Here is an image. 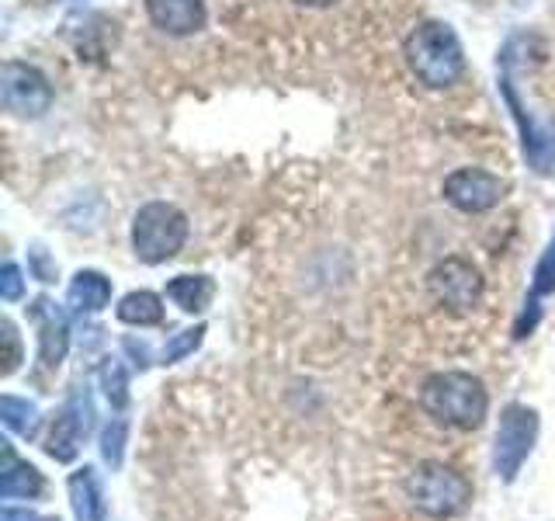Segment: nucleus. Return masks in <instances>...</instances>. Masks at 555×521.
Returning a JSON list of instances; mask_svg holds the SVG:
<instances>
[{
  "mask_svg": "<svg viewBox=\"0 0 555 521\" xmlns=\"http://www.w3.org/2000/svg\"><path fill=\"white\" fill-rule=\"evenodd\" d=\"M421 407L427 417H434L444 428L476 431L486 421L490 410V396H486L482 382L468 372H438L424 382Z\"/></svg>",
  "mask_w": 555,
  "mask_h": 521,
  "instance_id": "f257e3e1",
  "label": "nucleus"
},
{
  "mask_svg": "<svg viewBox=\"0 0 555 521\" xmlns=\"http://www.w3.org/2000/svg\"><path fill=\"white\" fill-rule=\"evenodd\" d=\"M406 63L416 80L434 87V91L459 84V77L465 74L462 42L444 22H424L413 28V35L406 39Z\"/></svg>",
  "mask_w": 555,
  "mask_h": 521,
  "instance_id": "f03ea898",
  "label": "nucleus"
},
{
  "mask_svg": "<svg viewBox=\"0 0 555 521\" xmlns=\"http://www.w3.org/2000/svg\"><path fill=\"white\" fill-rule=\"evenodd\" d=\"M413 508H421L430 518H455L473 504V483H468L459 469L427 462L416 466L403 483Z\"/></svg>",
  "mask_w": 555,
  "mask_h": 521,
  "instance_id": "7ed1b4c3",
  "label": "nucleus"
},
{
  "mask_svg": "<svg viewBox=\"0 0 555 521\" xmlns=\"http://www.w3.org/2000/svg\"><path fill=\"white\" fill-rule=\"evenodd\" d=\"M188 216L170 202H146L132 219V247L146 265H164L184 247Z\"/></svg>",
  "mask_w": 555,
  "mask_h": 521,
  "instance_id": "20e7f679",
  "label": "nucleus"
},
{
  "mask_svg": "<svg viewBox=\"0 0 555 521\" xmlns=\"http://www.w3.org/2000/svg\"><path fill=\"white\" fill-rule=\"evenodd\" d=\"M534 442H538V414L525 404H511L500 414V428L493 439V469L503 483L517 480Z\"/></svg>",
  "mask_w": 555,
  "mask_h": 521,
  "instance_id": "39448f33",
  "label": "nucleus"
},
{
  "mask_svg": "<svg viewBox=\"0 0 555 521\" xmlns=\"http://www.w3.org/2000/svg\"><path fill=\"white\" fill-rule=\"evenodd\" d=\"M427 289L434 303L451 313H468L482 300V275L465 257H444L438 268L427 275Z\"/></svg>",
  "mask_w": 555,
  "mask_h": 521,
  "instance_id": "423d86ee",
  "label": "nucleus"
},
{
  "mask_svg": "<svg viewBox=\"0 0 555 521\" xmlns=\"http://www.w3.org/2000/svg\"><path fill=\"white\" fill-rule=\"evenodd\" d=\"M0 104H4L11 115L39 118L52 104V87L35 66L11 60L0 66Z\"/></svg>",
  "mask_w": 555,
  "mask_h": 521,
  "instance_id": "0eeeda50",
  "label": "nucleus"
},
{
  "mask_svg": "<svg viewBox=\"0 0 555 521\" xmlns=\"http://www.w3.org/2000/svg\"><path fill=\"white\" fill-rule=\"evenodd\" d=\"M94 428V404H91V393L87 386H77L69 393L63 414L56 417V424H52V434L46 442V452L56 462H74L77 452H80V442L91 434Z\"/></svg>",
  "mask_w": 555,
  "mask_h": 521,
  "instance_id": "6e6552de",
  "label": "nucleus"
},
{
  "mask_svg": "<svg viewBox=\"0 0 555 521\" xmlns=\"http://www.w3.org/2000/svg\"><path fill=\"white\" fill-rule=\"evenodd\" d=\"M503 185L496 174L479 167H462L444 178V199L459 208V213H490L493 205L503 202Z\"/></svg>",
  "mask_w": 555,
  "mask_h": 521,
  "instance_id": "1a4fd4ad",
  "label": "nucleus"
},
{
  "mask_svg": "<svg viewBox=\"0 0 555 521\" xmlns=\"http://www.w3.org/2000/svg\"><path fill=\"white\" fill-rule=\"evenodd\" d=\"M31 320L39 327V361L42 369H56V365L66 358V347H69V330H66V317L63 309H56L52 300H35L31 303Z\"/></svg>",
  "mask_w": 555,
  "mask_h": 521,
  "instance_id": "9d476101",
  "label": "nucleus"
},
{
  "mask_svg": "<svg viewBox=\"0 0 555 521\" xmlns=\"http://www.w3.org/2000/svg\"><path fill=\"white\" fill-rule=\"evenodd\" d=\"M503 98H507L511 112H514L517 126H520V143H525V153H528L531 167H534L538 174L555 170V143H552V139H548L542 129H538V122L528 115L525 104H520V98H517V91H514L511 77H503Z\"/></svg>",
  "mask_w": 555,
  "mask_h": 521,
  "instance_id": "9b49d317",
  "label": "nucleus"
},
{
  "mask_svg": "<svg viewBox=\"0 0 555 521\" xmlns=\"http://www.w3.org/2000/svg\"><path fill=\"white\" fill-rule=\"evenodd\" d=\"M150 22L167 35H195L205 28L202 0H146Z\"/></svg>",
  "mask_w": 555,
  "mask_h": 521,
  "instance_id": "f8f14e48",
  "label": "nucleus"
},
{
  "mask_svg": "<svg viewBox=\"0 0 555 521\" xmlns=\"http://www.w3.org/2000/svg\"><path fill=\"white\" fill-rule=\"evenodd\" d=\"M66 491H69V508H74L77 521H108V504H104L101 476L91 466L77 469V473L66 480Z\"/></svg>",
  "mask_w": 555,
  "mask_h": 521,
  "instance_id": "ddd939ff",
  "label": "nucleus"
},
{
  "mask_svg": "<svg viewBox=\"0 0 555 521\" xmlns=\"http://www.w3.org/2000/svg\"><path fill=\"white\" fill-rule=\"evenodd\" d=\"M42 494V473L31 462H22L4 445V469H0V497L4 500H28Z\"/></svg>",
  "mask_w": 555,
  "mask_h": 521,
  "instance_id": "4468645a",
  "label": "nucleus"
},
{
  "mask_svg": "<svg viewBox=\"0 0 555 521\" xmlns=\"http://www.w3.org/2000/svg\"><path fill=\"white\" fill-rule=\"evenodd\" d=\"M548 292H555V237H552V243H548V251L542 254V260H538V268H534V282H531V295H528V303H525V313H520V320H517V327H514V338L520 341V338H528L531 330H534V323H538V300L542 295H548Z\"/></svg>",
  "mask_w": 555,
  "mask_h": 521,
  "instance_id": "2eb2a0df",
  "label": "nucleus"
},
{
  "mask_svg": "<svg viewBox=\"0 0 555 521\" xmlns=\"http://www.w3.org/2000/svg\"><path fill=\"white\" fill-rule=\"evenodd\" d=\"M66 303L74 313H101L112 303V282L101 271H77L66 289Z\"/></svg>",
  "mask_w": 555,
  "mask_h": 521,
  "instance_id": "dca6fc26",
  "label": "nucleus"
},
{
  "mask_svg": "<svg viewBox=\"0 0 555 521\" xmlns=\"http://www.w3.org/2000/svg\"><path fill=\"white\" fill-rule=\"evenodd\" d=\"M216 295V282L208 275H178L167 282V300L178 303L184 313H205Z\"/></svg>",
  "mask_w": 555,
  "mask_h": 521,
  "instance_id": "f3484780",
  "label": "nucleus"
},
{
  "mask_svg": "<svg viewBox=\"0 0 555 521\" xmlns=\"http://www.w3.org/2000/svg\"><path fill=\"white\" fill-rule=\"evenodd\" d=\"M118 320L121 323H132V327H156L164 320V303L156 292H129L126 300L118 303Z\"/></svg>",
  "mask_w": 555,
  "mask_h": 521,
  "instance_id": "a211bd4d",
  "label": "nucleus"
},
{
  "mask_svg": "<svg viewBox=\"0 0 555 521\" xmlns=\"http://www.w3.org/2000/svg\"><path fill=\"white\" fill-rule=\"evenodd\" d=\"M0 417H4V428L22 434V439H31L39 431V407L28 404L22 396H4L0 399Z\"/></svg>",
  "mask_w": 555,
  "mask_h": 521,
  "instance_id": "6ab92c4d",
  "label": "nucleus"
},
{
  "mask_svg": "<svg viewBox=\"0 0 555 521\" xmlns=\"http://www.w3.org/2000/svg\"><path fill=\"white\" fill-rule=\"evenodd\" d=\"M98 379H101V390L112 399L115 410H121L129 404V376H126V365H121L118 358H104L101 369H98Z\"/></svg>",
  "mask_w": 555,
  "mask_h": 521,
  "instance_id": "aec40b11",
  "label": "nucleus"
},
{
  "mask_svg": "<svg viewBox=\"0 0 555 521\" xmlns=\"http://www.w3.org/2000/svg\"><path fill=\"white\" fill-rule=\"evenodd\" d=\"M126 434H129L126 421H112L101 434V456L112 469H121V456H126Z\"/></svg>",
  "mask_w": 555,
  "mask_h": 521,
  "instance_id": "412c9836",
  "label": "nucleus"
},
{
  "mask_svg": "<svg viewBox=\"0 0 555 521\" xmlns=\"http://www.w3.org/2000/svg\"><path fill=\"white\" fill-rule=\"evenodd\" d=\"M202 338H205V327H202V323H198V327H191V330H181V334H173V338L164 344V352H160L164 365H173V361L188 358V355L202 344Z\"/></svg>",
  "mask_w": 555,
  "mask_h": 521,
  "instance_id": "4be33fe9",
  "label": "nucleus"
},
{
  "mask_svg": "<svg viewBox=\"0 0 555 521\" xmlns=\"http://www.w3.org/2000/svg\"><path fill=\"white\" fill-rule=\"evenodd\" d=\"M25 292V282H22V268L14 265V260H8L4 271H0V295H4L8 303H17Z\"/></svg>",
  "mask_w": 555,
  "mask_h": 521,
  "instance_id": "5701e85b",
  "label": "nucleus"
},
{
  "mask_svg": "<svg viewBox=\"0 0 555 521\" xmlns=\"http://www.w3.org/2000/svg\"><path fill=\"white\" fill-rule=\"evenodd\" d=\"M4 341H8V365H4V372H14L17 361H22V344H17V334H14L11 320H4Z\"/></svg>",
  "mask_w": 555,
  "mask_h": 521,
  "instance_id": "b1692460",
  "label": "nucleus"
},
{
  "mask_svg": "<svg viewBox=\"0 0 555 521\" xmlns=\"http://www.w3.org/2000/svg\"><path fill=\"white\" fill-rule=\"evenodd\" d=\"M31 268H35V275H39V282H52V278H56V268L46 260L42 247H31Z\"/></svg>",
  "mask_w": 555,
  "mask_h": 521,
  "instance_id": "393cba45",
  "label": "nucleus"
},
{
  "mask_svg": "<svg viewBox=\"0 0 555 521\" xmlns=\"http://www.w3.org/2000/svg\"><path fill=\"white\" fill-rule=\"evenodd\" d=\"M0 521H60V518H42V514L25 511V508H4V514H0Z\"/></svg>",
  "mask_w": 555,
  "mask_h": 521,
  "instance_id": "a878e982",
  "label": "nucleus"
},
{
  "mask_svg": "<svg viewBox=\"0 0 555 521\" xmlns=\"http://www.w3.org/2000/svg\"><path fill=\"white\" fill-rule=\"evenodd\" d=\"M299 4H302V8H326L330 0H299Z\"/></svg>",
  "mask_w": 555,
  "mask_h": 521,
  "instance_id": "bb28decb",
  "label": "nucleus"
}]
</instances>
